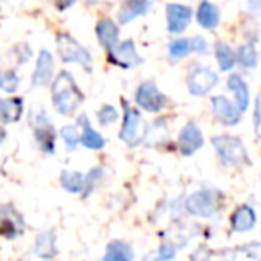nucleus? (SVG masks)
<instances>
[{"mask_svg": "<svg viewBox=\"0 0 261 261\" xmlns=\"http://www.w3.org/2000/svg\"><path fill=\"white\" fill-rule=\"evenodd\" d=\"M52 106L63 116H72L75 109L84 102V93L77 86L68 70H61L52 81Z\"/></svg>", "mask_w": 261, "mask_h": 261, "instance_id": "1", "label": "nucleus"}, {"mask_svg": "<svg viewBox=\"0 0 261 261\" xmlns=\"http://www.w3.org/2000/svg\"><path fill=\"white\" fill-rule=\"evenodd\" d=\"M215 152H217L218 160L225 167H240V165L250 163L249 161V152H247L245 145L240 138L231 135H220L213 136L211 140Z\"/></svg>", "mask_w": 261, "mask_h": 261, "instance_id": "2", "label": "nucleus"}, {"mask_svg": "<svg viewBox=\"0 0 261 261\" xmlns=\"http://www.w3.org/2000/svg\"><path fill=\"white\" fill-rule=\"evenodd\" d=\"M123 108V120H122V129L118 133V138L129 147L140 145L145 140L147 135V123L143 122L142 111L138 108H133L127 100H122Z\"/></svg>", "mask_w": 261, "mask_h": 261, "instance_id": "3", "label": "nucleus"}, {"mask_svg": "<svg viewBox=\"0 0 261 261\" xmlns=\"http://www.w3.org/2000/svg\"><path fill=\"white\" fill-rule=\"evenodd\" d=\"M56 45H58V52L65 63H75V65H81L86 72H91V70H93L91 52L88 50L83 43H79L72 34L59 33L58 36H56Z\"/></svg>", "mask_w": 261, "mask_h": 261, "instance_id": "4", "label": "nucleus"}, {"mask_svg": "<svg viewBox=\"0 0 261 261\" xmlns=\"http://www.w3.org/2000/svg\"><path fill=\"white\" fill-rule=\"evenodd\" d=\"M31 125H33V135L36 140L38 147L43 150L45 154H54L56 152V127L52 120L47 116L45 109H38V111L31 113Z\"/></svg>", "mask_w": 261, "mask_h": 261, "instance_id": "5", "label": "nucleus"}, {"mask_svg": "<svg viewBox=\"0 0 261 261\" xmlns=\"http://www.w3.org/2000/svg\"><path fill=\"white\" fill-rule=\"evenodd\" d=\"M185 207L190 215L210 218L218 211V192L213 188H202L190 193L185 200Z\"/></svg>", "mask_w": 261, "mask_h": 261, "instance_id": "6", "label": "nucleus"}, {"mask_svg": "<svg viewBox=\"0 0 261 261\" xmlns=\"http://www.w3.org/2000/svg\"><path fill=\"white\" fill-rule=\"evenodd\" d=\"M135 102L147 113H160L167 106V95L161 93L154 81H143L135 91Z\"/></svg>", "mask_w": 261, "mask_h": 261, "instance_id": "7", "label": "nucleus"}, {"mask_svg": "<svg viewBox=\"0 0 261 261\" xmlns=\"http://www.w3.org/2000/svg\"><path fill=\"white\" fill-rule=\"evenodd\" d=\"M186 84H188V91L192 95L204 97L218 84V73L213 72L211 68H207V66L195 63L192 66V70H190Z\"/></svg>", "mask_w": 261, "mask_h": 261, "instance_id": "8", "label": "nucleus"}, {"mask_svg": "<svg viewBox=\"0 0 261 261\" xmlns=\"http://www.w3.org/2000/svg\"><path fill=\"white\" fill-rule=\"evenodd\" d=\"M25 229V220L22 213L13 204H0V236L15 240Z\"/></svg>", "mask_w": 261, "mask_h": 261, "instance_id": "9", "label": "nucleus"}, {"mask_svg": "<svg viewBox=\"0 0 261 261\" xmlns=\"http://www.w3.org/2000/svg\"><path fill=\"white\" fill-rule=\"evenodd\" d=\"M202 145H204V136L200 127L195 122H188L181 129V133H179V140H177L179 152L185 158L193 156Z\"/></svg>", "mask_w": 261, "mask_h": 261, "instance_id": "10", "label": "nucleus"}, {"mask_svg": "<svg viewBox=\"0 0 261 261\" xmlns=\"http://www.w3.org/2000/svg\"><path fill=\"white\" fill-rule=\"evenodd\" d=\"M109 58H111V61L115 63L116 66L125 68V70L135 68V66L142 65V61H143V59L140 58L138 50H136V45L133 40H125L120 45H116V47L109 52Z\"/></svg>", "mask_w": 261, "mask_h": 261, "instance_id": "11", "label": "nucleus"}, {"mask_svg": "<svg viewBox=\"0 0 261 261\" xmlns=\"http://www.w3.org/2000/svg\"><path fill=\"white\" fill-rule=\"evenodd\" d=\"M211 111H213L215 118L218 120L224 125H236L242 120V113L238 111L232 100H229L224 95H217V97L211 98Z\"/></svg>", "mask_w": 261, "mask_h": 261, "instance_id": "12", "label": "nucleus"}, {"mask_svg": "<svg viewBox=\"0 0 261 261\" xmlns=\"http://www.w3.org/2000/svg\"><path fill=\"white\" fill-rule=\"evenodd\" d=\"M54 75V58L47 48H41L36 59L33 77H31V88H41L47 86Z\"/></svg>", "mask_w": 261, "mask_h": 261, "instance_id": "13", "label": "nucleus"}, {"mask_svg": "<svg viewBox=\"0 0 261 261\" xmlns=\"http://www.w3.org/2000/svg\"><path fill=\"white\" fill-rule=\"evenodd\" d=\"M192 8L185 4H168L167 6V27L170 34H181L192 22Z\"/></svg>", "mask_w": 261, "mask_h": 261, "instance_id": "14", "label": "nucleus"}, {"mask_svg": "<svg viewBox=\"0 0 261 261\" xmlns=\"http://www.w3.org/2000/svg\"><path fill=\"white\" fill-rule=\"evenodd\" d=\"M77 129H79V143H83V147L90 150H100L106 147L104 136L98 133L97 129H93L90 118L86 115H81L77 118Z\"/></svg>", "mask_w": 261, "mask_h": 261, "instance_id": "15", "label": "nucleus"}, {"mask_svg": "<svg viewBox=\"0 0 261 261\" xmlns=\"http://www.w3.org/2000/svg\"><path fill=\"white\" fill-rule=\"evenodd\" d=\"M95 33H97V40H98V43H100V47L106 48L108 52H111L113 48L118 45L120 29L115 20H111V18L98 20L97 27H95Z\"/></svg>", "mask_w": 261, "mask_h": 261, "instance_id": "16", "label": "nucleus"}, {"mask_svg": "<svg viewBox=\"0 0 261 261\" xmlns=\"http://www.w3.org/2000/svg\"><path fill=\"white\" fill-rule=\"evenodd\" d=\"M33 252L36 254L40 259L50 261L58 256V238H56L54 231H41L34 240V249Z\"/></svg>", "mask_w": 261, "mask_h": 261, "instance_id": "17", "label": "nucleus"}, {"mask_svg": "<svg viewBox=\"0 0 261 261\" xmlns=\"http://www.w3.org/2000/svg\"><path fill=\"white\" fill-rule=\"evenodd\" d=\"M227 90L234 95V102L232 104L238 108V111L240 113L247 111L250 102V93H249V86H247V83L243 81V77L240 73H231L227 77Z\"/></svg>", "mask_w": 261, "mask_h": 261, "instance_id": "18", "label": "nucleus"}, {"mask_svg": "<svg viewBox=\"0 0 261 261\" xmlns=\"http://www.w3.org/2000/svg\"><path fill=\"white\" fill-rule=\"evenodd\" d=\"M256 225V211L249 204H242L231 215V229L234 232H247L252 231Z\"/></svg>", "mask_w": 261, "mask_h": 261, "instance_id": "19", "label": "nucleus"}, {"mask_svg": "<svg viewBox=\"0 0 261 261\" xmlns=\"http://www.w3.org/2000/svg\"><path fill=\"white\" fill-rule=\"evenodd\" d=\"M150 9H152V2H149V0H127L118 9V22L122 25L129 23L138 18V16L147 15Z\"/></svg>", "mask_w": 261, "mask_h": 261, "instance_id": "20", "label": "nucleus"}, {"mask_svg": "<svg viewBox=\"0 0 261 261\" xmlns=\"http://www.w3.org/2000/svg\"><path fill=\"white\" fill-rule=\"evenodd\" d=\"M135 259V249L127 242L122 240H115V242L108 243L106 252L102 256V261H133Z\"/></svg>", "mask_w": 261, "mask_h": 261, "instance_id": "21", "label": "nucleus"}, {"mask_svg": "<svg viewBox=\"0 0 261 261\" xmlns=\"http://www.w3.org/2000/svg\"><path fill=\"white\" fill-rule=\"evenodd\" d=\"M23 115L22 98H0V123H15Z\"/></svg>", "mask_w": 261, "mask_h": 261, "instance_id": "22", "label": "nucleus"}, {"mask_svg": "<svg viewBox=\"0 0 261 261\" xmlns=\"http://www.w3.org/2000/svg\"><path fill=\"white\" fill-rule=\"evenodd\" d=\"M195 16L199 25L207 31H213L220 23V9L215 4H211V2H200Z\"/></svg>", "mask_w": 261, "mask_h": 261, "instance_id": "23", "label": "nucleus"}, {"mask_svg": "<svg viewBox=\"0 0 261 261\" xmlns=\"http://www.w3.org/2000/svg\"><path fill=\"white\" fill-rule=\"evenodd\" d=\"M59 185L68 193H83L84 190V175L81 172L63 170L59 175Z\"/></svg>", "mask_w": 261, "mask_h": 261, "instance_id": "24", "label": "nucleus"}, {"mask_svg": "<svg viewBox=\"0 0 261 261\" xmlns=\"http://www.w3.org/2000/svg\"><path fill=\"white\" fill-rule=\"evenodd\" d=\"M234 63H240L243 68L252 70L257 66V50L254 43L240 45L238 50L234 52Z\"/></svg>", "mask_w": 261, "mask_h": 261, "instance_id": "25", "label": "nucleus"}, {"mask_svg": "<svg viewBox=\"0 0 261 261\" xmlns=\"http://www.w3.org/2000/svg\"><path fill=\"white\" fill-rule=\"evenodd\" d=\"M215 58H217L220 72H229V70H232V66L236 65L232 48L229 47V45L222 43V41H218V43L215 45Z\"/></svg>", "mask_w": 261, "mask_h": 261, "instance_id": "26", "label": "nucleus"}, {"mask_svg": "<svg viewBox=\"0 0 261 261\" xmlns=\"http://www.w3.org/2000/svg\"><path fill=\"white\" fill-rule=\"evenodd\" d=\"M190 52H192V43L186 38H177V40H172L168 43V56L172 61H179V59L186 58Z\"/></svg>", "mask_w": 261, "mask_h": 261, "instance_id": "27", "label": "nucleus"}, {"mask_svg": "<svg viewBox=\"0 0 261 261\" xmlns=\"http://www.w3.org/2000/svg\"><path fill=\"white\" fill-rule=\"evenodd\" d=\"M20 88V77L13 70H0V90L6 93H15Z\"/></svg>", "mask_w": 261, "mask_h": 261, "instance_id": "28", "label": "nucleus"}, {"mask_svg": "<svg viewBox=\"0 0 261 261\" xmlns=\"http://www.w3.org/2000/svg\"><path fill=\"white\" fill-rule=\"evenodd\" d=\"M102 177H104V168H100V167L91 168L90 174L84 175V190H83L84 199H86V197L90 195L95 188H97V185L102 181Z\"/></svg>", "mask_w": 261, "mask_h": 261, "instance_id": "29", "label": "nucleus"}, {"mask_svg": "<svg viewBox=\"0 0 261 261\" xmlns=\"http://www.w3.org/2000/svg\"><path fill=\"white\" fill-rule=\"evenodd\" d=\"M59 136L65 142L66 149L68 150H75L79 147V129L77 125H65L59 130Z\"/></svg>", "mask_w": 261, "mask_h": 261, "instance_id": "30", "label": "nucleus"}, {"mask_svg": "<svg viewBox=\"0 0 261 261\" xmlns=\"http://www.w3.org/2000/svg\"><path fill=\"white\" fill-rule=\"evenodd\" d=\"M97 120L102 127H108L118 120V111H116V108H113L111 104H104L100 109H98Z\"/></svg>", "mask_w": 261, "mask_h": 261, "instance_id": "31", "label": "nucleus"}, {"mask_svg": "<svg viewBox=\"0 0 261 261\" xmlns=\"http://www.w3.org/2000/svg\"><path fill=\"white\" fill-rule=\"evenodd\" d=\"M177 254V247L174 245L172 242H163L158 249V254L156 256L160 257L161 261H172Z\"/></svg>", "mask_w": 261, "mask_h": 261, "instance_id": "32", "label": "nucleus"}, {"mask_svg": "<svg viewBox=\"0 0 261 261\" xmlns=\"http://www.w3.org/2000/svg\"><path fill=\"white\" fill-rule=\"evenodd\" d=\"M190 43H192V52H197V54H207L210 52V45L202 36H193Z\"/></svg>", "mask_w": 261, "mask_h": 261, "instance_id": "33", "label": "nucleus"}, {"mask_svg": "<svg viewBox=\"0 0 261 261\" xmlns=\"http://www.w3.org/2000/svg\"><path fill=\"white\" fill-rule=\"evenodd\" d=\"M15 50H16V61H18V65H23V63H27L31 58H33V52H31V48L27 43L18 45Z\"/></svg>", "mask_w": 261, "mask_h": 261, "instance_id": "34", "label": "nucleus"}, {"mask_svg": "<svg viewBox=\"0 0 261 261\" xmlns=\"http://www.w3.org/2000/svg\"><path fill=\"white\" fill-rule=\"evenodd\" d=\"M190 261H211V250L207 247L200 245L199 249H195V252L190 256Z\"/></svg>", "mask_w": 261, "mask_h": 261, "instance_id": "35", "label": "nucleus"}, {"mask_svg": "<svg viewBox=\"0 0 261 261\" xmlns=\"http://www.w3.org/2000/svg\"><path fill=\"white\" fill-rule=\"evenodd\" d=\"M254 130L256 135H259V97H256L254 102Z\"/></svg>", "mask_w": 261, "mask_h": 261, "instance_id": "36", "label": "nucleus"}, {"mask_svg": "<svg viewBox=\"0 0 261 261\" xmlns=\"http://www.w3.org/2000/svg\"><path fill=\"white\" fill-rule=\"evenodd\" d=\"M245 252L249 254L252 259H257V256H259V243L252 242L250 243V247H245Z\"/></svg>", "mask_w": 261, "mask_h": 261, "instance_id": "37", "label": "nucleus"}, {"mask_svg": "<svg viewBox=\"0 0 261 261\" xmlns=\"http://www.w3.org/2000/svg\"><path fill=\"white\" fill-rule=\"evenodd\" d=\"M143 261H161V259L154 252H150V254H147V256L143 257Z\"/></svg>", "mask_w": 261, "mask_h": 261, "instance_id": "38", "label": "nucleus"}, {"mask_svg": "<svg viewBox=\"0 0 261 261\" xmlns=\"http://www.w3.org/2000/svg\"><path fill=\"white\" fill-rule=\"evenodd\" d=\"M70 6H73V2H68V4H58V9H66V8H70Z\"/></svg>", "mask_w": 261, "mask_h": 261, "instance_id": "39", "label": "nucleus"}, {"mask_svg": "<svg viewBox=\"0 0 261 261\" xmlns=\"http://www.w3.org/2000/svg\"><path fill=\"white\" fill-rule=\"evenodd\" d=\"M4 140H6V130L2 129V127H0V143L4 142Z\"/></svg>", "mask_w": 261, "mask_h": 261, "instance_id": "40", "label": "nucleus"}]
</instances>
